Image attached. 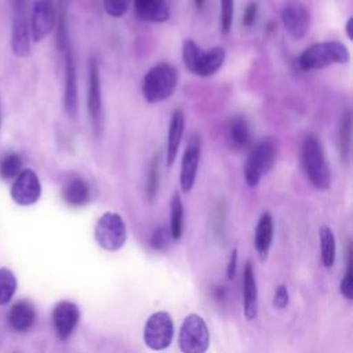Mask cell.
Masks as SVG:
<instances>
[{
    "mask_svg": "<svg viewBox=\"0 0 353 353\" xmlns=\"http://www.w3.org/2000/svg\"><path fill=\"white\" fill-rule=\"evenodd\" d=\"M352 29H353V18L350 17L346 22V34L349 37V40H353V33H352Z\"/></svg>",
    "mask_w": 353,
    "mask_h": 353,
    "instance_id": "74e56055",
    "label": "cell"
},
{
    "mask_svg": "<svg viewBox=\"0 0 353 353\" xmlns=\"http://www.w3.org/2000/svg\"><path fill=\"white\" fill-rule=\"evenodd\" d=\"M339 291L346 299H352L353 296V263H352V248L349 247L347 252V269L345 277L341 280Z\"/></svg>",
    "mask_w": 353,
    "mask_h": 353,
    "instance_id": "f546056e",
    "label": "cell"
},
{
    "mask_svg": "<svg viewBox=\"0 0 353 353\" xmlns=\"http://www.w3.org/2000/svg\"><path fill=\"white\" fill-rule=\"evenodd\" d=\"M302 167L309 182L320 190H325L331 185V172L324 154V149L314 135H307L303 139L301 150Z\"/></svg>",
    "mask_w": 353,
    "mask_h": 353,
    "instance_id": "6da1fadb",
    "label": "cell"
},
{
    "mask_svg": "<svg viewBox=\"0 0 353 353\" xmlns=\"http://www.w3.org/2000/svg\"><path fill=\"white\" fill-rule=\"evenodd\" d=\"M174 336L172 319L167 312H156L149 316L143 327L145 345L152 350H164Z\"/></svg>",
    "mask_w": 353,
    "mask_h": 353,
    "instance_id": "52a82bcc",
    "label": "cell"
},
{
    "mask_svg": "<svg viewBox=\"0 0 353 353\" xmlns=\"http://www.w3.org/2000/svg\"><path fill=\"white\" fill-rule=\"evenodd\" d=\"M10 194L18 205L28 207L36 204L41 196V183L37 174L32 168H22L12 179Z\"/></svg>",
    "mask_w": 353,
    "mask_h": 353,
    "instance_id": "9c48e42d",
    "label": "cell"
},
{
    "mask_svg": "<svg viewBox=\"0 0 353 353\" xmlns=\"http://www.w3.org/2000/svg\"><path fill=\"white\" fill-rule=\"evenodd\" d=\"M0 127H1V114H0Z\"/></svg>",
    "mask_w": 353,
    "mask_h": 353,
    "instance_id": "60d3db41",
    "label": "cell"
},
{
    "mask_svg": "<svg viewBox=\"0 0 353 353\" xmlns=\"http://www.w3.org/2000/svg\"><path fill=\"white\" fill-rule=\"evenodd\" d=\"M137 15L148 22H165L170 18L167 0H132Z\"/></svg>",
    "mask_w": 353,
    "mask_h": 353,
    "instance_id": "ffe728a7",
    "label": "cell"
},
{
    "mask_svg": "<svg viewBox=\"0 0 353 353\" xmlns=\"http://www.w3.org/2000/svg\"><path fill=\"white\" fill-rule=\"evenodd\" d=\"M94 234L98 245L105 251H119L127 240L125 222L117 212H103L95 223Z\"/></svg>",
    "mask_w": 353,
    "mask_h": 353,
    "instance_id": "5b68a950",
    "label": "cell"
},
{
    "mask_svg": "<svg viewBox=\"0 0 353 353\" xmlns=\"http://www.w3.org/2000/svg\"><path fill=\"white\" fill-rule=\"evenodd\" d=\"M276 161V145L266 138L254 145L244 164V179L248 186L255 188L259 181L273 168Z\"/></svg>",
    "mask_w": 353,
    "mask_h": 353,
    "instance_id": "277c9868",
    "label": "cell"
},
{
    "mask_svg": "<svg viewBox=\"0 0 353 353\" xmlns=\"http://www.w3.org/2000/svg\"><path fill=\"white\" fill-rule=\"evenodd\" d=\"M51 319L57 336L63 341L68 339L74 331L80 319V310L76 303L70 301H62L52 309Z\"/></svg>",
    "mask_w": 353,
    "mask_h": 353,
    "instance_id": "5bb4252c",
    "label": "cell"
},
{
    "mask_svg": "<svg viewBox=\"0 0 353 353\" xmlns=\"http://www.w3.org/2000/svg\"><path fill=\"white\" fill-rule=\"evenodd\" d=\"M65 59V87H63V108L65 112L74 117L77 113V76L73 52L70 46H65L62 50Z\"/></svg>",
    "mask_w": 353,
    "mask_h": 353,
    "instance_id": "9a60e30c",
    "label": "cell"
},
{
    "mask_svg": "<svg viewBox=\"0 0 353 353\" xmlns=\"http://www.w3.org/2000/svg\"><path fill=\"white\" fill-rule=\"evenodd\" d=\"M223 295H225V290H223L222 287H218V288L215 290V298H216V299H222Z\"/></svg>",
    "mask_w": 353,
    "mask_h": 353,
    "instance_id": "f35d334b",
    "label": "cell"
},
{
    "mask_svg": "<svg viewBox=\"0 0 353 353\" xmlns=\"http://www.w3.org/2000/svg\"><path fill=\"white\" fill-rule=\"evenodd\" d=\"M157 189H159V161H157V157L153 159L152 164H150V168H149V175H148V186H146V190H148V196L149 199H154L156 193H157Z\"/></svg>",
    "mask_w": 353,
    "mask_h": 353,
    "instance_id": "d6a6232c",
    "label": "cell"
},
{
    "mask_svg": "<svg viewBox=\"0 0 353 353\" xmlns=\"http://www.w3.org/2000/svg\"><path fill=\"white\" fill-rule=\"evenodd\" d=\"M62 197L65 203L72 207L85 205L90 200V188L83 178L74 176L63 185Z\"/></svg>",
    "mask_w": 353,
    "mask_h": 353,
    "instance_id": "7402d4cb",
    "label": "cell"
},
{
    "mask_svg": "<svg viewBox=\"0 0 353 353\" xmlns=\"http://www.w3.org/2000/svg\"><path fill=\"white\" fill-rule=\"evenodd\" d=\"M204 1H205V0H194V4H196L197 8H201V7L204 6Z\"/></svg>",
    "mask_w": 353,
    "mask_h": 353,
    "instance_id": "ab89813d",
    "label": "cell"
},
{
    "mask_svg": "<svg viewBox=\"0 0 353 353\" xmlns=\"http://www.w3.org/2000/svg\"><path fill=\"white\" fill-rule=\"evenodd\" d=\"M57 8L54 0H36L30 14V39L37 43L44 40L55 28Z\"/></svg>",
    "mask_w": 353,
    "mask_h": 353,
    "instance_id": "30bf717a",
    "label": "cell"
},
{
    "mask_svg": "<svg viewBox=\"0 0 353 353\" xmlns=\"http://www.w3.org/2000/svg\"><path fill=\"white\" fill-rule=\"evenodd\" d=\"M320 250H321V262L325 268H331L335 262V236L328 226H321L320 232Z\"/></svg>",
    "mask_w": 353,
    "mask_h": 353,
    "instance_id": "d4e9b609",
    "label": "cell"
},
{
    "mask_svg": "<svg viewBox=\"0 0 353 353\" xmlns=\"http://www.w3.org/2000/svg\"><path fill=\"white\" fill-rule=\"evenodd\" d=\"M225 57H226L225 48L219 46L212 47L208 51H201L193 74L203 76V77L214 74L223 65Z\"/></svg>",
    "mask_w": 353,
    "mask_h": 353,
    "instance_id": "44dd1931",
    "label": "cell"
},
{
    "mask_svg": "<svg viewBox=\"0 0 353 353\" xmlns=\"http://www.w3.org/2000/svg\"><path fill=\"white\" fill-rule=\"evenodd\" d=\"M30 40L26 0H14L11 28V50L14 55L19 58L28 57L30 54Z\"/></svg>",
    "mask_w": 353,
    "mask_h": 353,
    "instance_id": "ba28073f",
    "label": "cell"
},
{
    "mask_svg": "<svg viewBox=\"0 0 353 353\" xmlns=\"http://www.w3.org/2000/svg\"><path fill=\"white\" fill-rule=\"evenodd\" d=\"M273 240V218L272 215L266 211L261 215L256 229H255V239H254V244L255 248L258 251V254L261 255V258H265L270 244Z\"/></svg>",
    "mask_w": 353,
    "mask_h": 353,
    "instance_id": "603a6c76",
    "label": "cell"
},
{
    "mask_svg": "<svg viewBox=\"0 0 353 353\" xmlns=\"http://www.w3.org/2000/svg\"><path fill=\"white\" fill-rule=\"evenodd\" d=\"M290 301V295H288V290L285 285H279L274 291V296H273V305L277 309H284L288 305Z\"/></svg>",
    "mask_w": 353,
    "mask_h": 353,
    "instance_id": "e575fe53",
    "label": "cell"
},
{
    "mask_svg": "<svg viewBox=\"0 0 353 353\" xmlns=\"http://www.w3.org/2000/svg\"><path fill=\"white\" fill-rule=\"evenodd\" d=\"M171 234H170V229L165 228H159L153 232L152 239H150V245L156 250H164L168 244Z\"/></svg>",
    "mask_w": 353,
    "mask_h": 353,
    "instance_id": "836d02e7",
    "label": "cell"
},
{
    "mask_svg": "<svg viewBox=\"0 0 353 353\" xmlns=\"http://www.w3.org/2000/svg\"><path fill=\"white\" fill-rule=\"evenodd\" d=\"M87 106L91 116V121L95 134H99L102 127V94H101V79L97 61L92 58L88 65V95Z\"/></svg>",
    "mask_w": 353,
    "mask_h": 353,
    "instance_id": "4fadbf2b",
    "label": "cell"
},
{
    "mask_svg": "<svg viewBox=\"0 0 353 353\" xmlns=\"http://www.w3.org/2000/svg\"><path fill=\"white\" fill-rule=\"evenodd\" d=\"M256 14H258V3H250L245 8V12L243 17V23L245 26L254 25L255 19H256Z\"/></svg>",
    "mask_w": 353,
    "mask_h": 353,
    "instance_id": "d590c367",
    "label": "cell"
},
{
    "mask_svg": "<svg viewBox=\"0 0 353 353\" xmlns=\"http://www.w3.org/2000/svg\"><path fill=\"white\" fill-rule=\"evenodd\" d=\"M8 324L17 332L29 331L36 321V310L28 301L14 303L8 312Z\"/></svg>",
    "mask_w": 353,
    "mask_h": 353,
    "instance_id": "d6986e66",
    "label": "cell"
},
{
    "mask_svg": "<svg viewBox=\"0 0 353 353\" xmlns=\"http://www.w3.org/2000/svg\"><path fill=\"white\" fill-rule=\"evenodd\" d=\"M17 277L8 268H0V306L8 303L17 291Z\"/></svg>",
    "mask_w": 353,
    "mask_h": 353,
    "instance_id": "484cf974",
    "label": "cell"
},
{
    "mask_svg": "<svg viewBox=\"0 0 353 353\" xmlns=\"http://www.w3.org/2000/svg\"><path fill=\"white\" fill-rule=\"evenodd\" d=\"M178 84L176 69L167 63L160 62L150 68L142 80V95L149 103H157L168 99Z\"/></svg>",
    "mask_w": 353,
    "mask_h": 353,
    "instance_id": "7a4b0ae2",
    "label": "cell"
},
{
    "mask_svg": "<svg viewBox=\"0 0 353 353\" xmlns=\"http://www.w3.org/2000/svg\"><path fill=\"white\" fill-rule=\"evenodd\" d=\"M236 269H237V250L234 248L232 252H230V256H229V262H228V268H226V273H228V279L232 280L236 274Z\"/></svg>",
    "mask_w": 353,
    "mask_h": 353,
    "instance_id": "8d00e7d4",
    "label": "cell"
},
{
    "mask_svg": "<svg viewBox=\"0 0 353 353\" xmlns=\"http://www.w3.org/2000/svg\"><path fill=\"white\" fill-rule=\"evenodd\" d=\"M131 0H103V10L113 18L123 17L130 8Z\"/></svg>",
    "mask_w": 353,
    "mask_h": 353,
    "instance_id": "4dcf8cb0",
    "label": "cell"
},
{
    "mask_svg": "<svg viewBox=\"0 0 353 353\" xmlns=\"http://www.w3.org/2000/svg\"><path fill=\"white\" fill-rule=\"evenodd\" d=\"M201 48L192 40V39H186L183 41V47H182V58H183V63L186 66V69L192 73H194L196 69V63L197 59L201 54Z\"/></svg>",
    "mask_w": 353,
    "mask_h": 353,
    "instance_id": "f1b7e54d",
    "label": "cell"
},
{
    "mask_svg": "<svg viewBox=\"0 0 353 353\" xmlns=\"http://www.w3.org/2000/svg\"><path fill=\"white\" fill-rule=\"evenodd\" d=\"M281 21L288 34L301 40L309 32L310 15L305 4L299 0H287L281 10Z\"/></svg>",
    "mask_w": 353,
    "mask_h": 353,
    "instance_id": "8fae6325",
    "label": "cell"
},
{
    "mask_svg": "<svg viewBox=\"0 0 353 353\" xmlns=\"http://www.w3.org/2000/svg\"><path fill=\"white\" fill-rule=\"evenodd\" d=\"M226 139L232 149L244 150L251 146L252 134L244 116H233L226 123Z\"/></svg>",
    "mask_w": 353,
    "mask_h": 353,
    "instance_id": "2e32d148",
    "label": "cell"
},
{
    "mask_svg": "<svg viewBox=\"0 0 353 353\" xmlns=\"http://www.w3.org/2000/svg\"><path fill=\"white\" fill-rule=\"evenodd\" d=\"M349 59V50L345 44L339 41H321L307 47L299 55L298 63L303 70H316L335 63H346Z\"/></svg>",
    "mask_w": 353,
    "mask_h": 353,
    "instance_id": "3957f363",
    "label": "cell"
},
{
    "mask_svg": "<svg viewBox=\"0 0 353 353\" xmlns=\"http://www.w3.org/2000/svg\"><path fill=\"white\" fill-rule=\"evenodd\" d=\"M22 170V160L19 154L11 152L0 160V178L14 179Z\"/></svg>",
    "mask_w": 353,
    "mask_h": 353,
    "instance_id": "83f0119b",
    "label": "cell"
},
{
    "mask_svg": "<svg viewBox=\"0 0 353 353\" xmlns=\"http://www.w3.org/2000/svg\"><path fill=\"white\" fill-rule=\"evenodd\" d=\"M185 131V114L182 109H175L171 114L168 135H167V149H165V160L167 165L171 167L176 159L178 149L182 141V135Z\"/></svg>",
    "mask_w": 353,
    "mask_h": 353,
    "instance_id": "e0dca14e",
    "label": "cell"
},
{
    "mask_svg": "<svg viewBox=\"0 0 353 353\" xmlns=\"http://www.w3.org/2000/svg\"><path fill=\"white\" fill-rule=\"evenodd\" d=\"M182 353H205L210 346V332L204 319L196 313L188 314L179 328L178 336Z\"/></svg>",
    "mask_w": 353,
    "mask_h": 353,
    "instance_id": "8992f818",
    "label": "cell"
},
{
    "mask_svg": "<svg viewBox=\"0 0 353 353\" xmlns=\"http://www.w3.org/2000/svg\"><path fill=\"white\" fill-rule=\"evenodd\" d=\"M183 233V204L181 196L175 192L170 201V234L171 239L179 240Z\"/></svg>",
    "mask_w": 353,
    "mask_h": 353,
    "instance_id": "cb8c5ba5",
    "label": "cell"
},
{
    "mask_svg": "<svg viewBox=\"0 0 353 353\" xmlns=\"http://www.w3.org/2000/svg\"><path fill=\"white\" fill-rule=\"evenodd\" d=\"M201 154V141L197 134L190 135L183 156L181 161V174H179V183L183 193H188L192 190L196 176H197V168Z\"/></svg>",
    "mask_w": 353,
    "mask_h": 353,
    "instance_id": "7c38bea8",
    "label": "cell"
},
{
    "mask_svg": "<svg viewBox=\"0 0 353 353\" xmlns=\"http://www.w3.org/2000/svg\"><path fill=\"white\" fill-rule=\"evenodd\" d=\"M243 301L244 316L251 321L258 314V288L251 262H247L243 270Z\"/></svg>",
    "mask_w": 353,
    "mask_h": 353,
    "instance_id": "ac0fdd59",
    "label": "cell"
},
{
    "mask_svg": "<svg viewBox=\"0 0 353 353\" xmlns=\"http://www.w3.org/2000/svg\"><path fill=\"white\" fill-rule=\"evenodd\" d=\"M234 15V0H221V23L222 30L228 33L232 28Z\"/></svg>",
    "mask_w": 353,
    "mask_h": 353,
    "instance_id": "1f68e13d",
    "label": "cell"
},
{
    "mask_svg": "<svg viewBox=\"0 0 353 353\" xmlns=\"http://www.w3.org/2000/svg\"><path fill=\"white\" fill-rule=\"evenodd\" d=\"M350 135H352V116L346 112L339 124V153L343 161H347L350 154Z\"/></svg>",
    "mask_w": 353,
    "mask_h": 353,
    "instance_id": "4316f807",
    "label": "cell"
}]
</instances>
